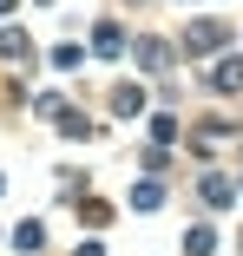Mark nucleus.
Instances as JSON below:
<instances>
[{
	"instance_id": "nucleus-1",
	"label": "nucleus",
	"mask_w": 243,
	"mask_h": 256,
	"mask_svg": "<svg viewBox=\"0 0 243 256\" xmlns=\"http://www.w3.org/2000/svg\"><path fill=\"white\" fill-rule=\"evenodd\" d=\"M224 40H230V33H224L217 20H198V26H190V40H184V53H190V60H204V53H217Z\"/></svg>"
},
{
	"instance_id": "nucleus-2",
	"label": "nucleus",
	"mask_w": 243,
	"mask_h": 256,
	"mask_svg": "<svg viewBox=\"0 0 243 256\" xmlns=\"http://www.w3.org/2000/svg\"><path fill=\"white\" fill-rule=\"evenodd\" d=\"M92 53L118 60V53H125V26H112V20H106V26H92Z\"/></svg>"
},
{
	"instance_id": "nucleus-3",
	"label": "nucleus",
	"mask_w": 243,
	"mask_h": 256,
	"mask_svg": "<svg viewBox=\"0 0 243 256\" xmlns=\"http://www.w3.org/2000/svg\"><path fill=\"white\" fill-rule=\"evenodd\" d=\"M210 92H243V60H217V72H210Z\"/></svg>"
},
{
	"instance_id": "nucleus-4",
	"label": "nucleus",
	"mask_w": 243,
	"mask_h": 256,
	"mask_svg": "<svg viewBox=\"0 0 243 256\" xmlns=\"http://www.w3.org/2000/svg\"><path fill=\"white\" fill-rule=\"evenodd\" d=\"M112 106H118L125 118H138V112H144V86H118V92H112Z\"/></svg>"
},
{
	"instance_id": "nucleus-5",
	"label": "nucleus",
	"mask_w": 243,
	"mask_h": 256,
	"mask_svg": "<svg viewBox=\"0 0 243 256\" xmlns=\"http://www.w3.org/2000/svg\"><path fill=\"white\" fill-rule=\"evenodd\" d=\"M184 250H190V256H210V250H217V230H210V224L184 230Z\"/></svg>"
},
{
	"instance_id": "nucleus-6",
	"label": "nucleus",
	"mask_w": 243,
	"mask_h": 256,
	"mask_svg": "<svg viewBox=\"0 0 243 256\" xmlns=\"http://www.w3.org/2000/svg\"><path fill=\"white\" fill-rule=\"evenodd\" d=\"M40 243H46V224H33V217H26V224L14 230V250H26V256H33Z\"/></svg>"
},
{
	"instance_id": "nucleus-7",
	"label": "nucleus",
	"mask_w": 243,
	"mask_h": 256,
	"mask_svg": "<svg viewBox=\"0 0 243 256\" xmlns=\"http://www.w3.org/2000/svg\"><path fill=\"white\" fill-rule=\"evenodd\" d=\"M164 60H171L164 40H144V46H138V66H164Z\"/></svg>"
},
{
	"instance_id": "nucleus-8",
	"label": "nucleus",
	"mask_w": 243,
	"mask_h": 256,
	"mask_svg": "<svg viewBox=\"0 0 243 256\" xmlns=\"http://www.w3.org/2000/svg\"><path fill=\"white\" fill-rule=\"evenodd\" d=\"M0 60H26V33H14V26L0 33Z\"/></svg>"
},
{
	"instance_id": "nucleus-9",
	"label": "nucleus",
	"mask_w": 243,
	"mask_h": 256,
	"mask_svg": "<svg viewBox=\"0 0 243 256\" xmlns=\"http://www.w3.org/2000/svg\"><path fill=\"white\" fill-rule=\"evenodd\" d=\"M236 190H230V178H204V204H230Z\"/></svg>"
},
{
	"instance_id": "nucleus-10",
	"label": "nucleus",
	"mask_w": 243,
	"mask_h": 256,
	"mask_svg": "<svg viewBox=\"0 0 243 256\" xmlns=\"http://www.w3.org/2000/svg\"><path fill=\"white\" fill-rule=\"evenodd\" d=\"M132 204H138V210H158L164 190H158V184H138V190H132Z\"/></svg>"
},
{
	"instance_id": "nucleus-11",
	"label": "nucleus",
	"mask_w": 243,
	"mask_h": 256,
	"mask_svg": "<svg viewBox=\"0 0 243 256\" xmlns=\"http://www.w3.org/2000/svg\"><path fill=\"white\" fill-rule=\"evenodd\" d=\"M53 66H60V72H72V66H79V46H72V40H66V46H53Z\"/></svg>"
},
{
	"instance_id": "nucleus-12",
	"label": "nucleus",
	"mask_w": 243,
	"mask_h": 256,
	"mask_svg": "<svg viewBox=\"0 0 243 256\" xmlns=\"http://www.w3.org/2000/svg\"><path fill=\"white\" fill-rule=\"evenodd\" d=\"M72 256H106V250H99V243H92V236H86V243H79V250H72Z\"/></svg>"
}]
</instances>
